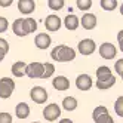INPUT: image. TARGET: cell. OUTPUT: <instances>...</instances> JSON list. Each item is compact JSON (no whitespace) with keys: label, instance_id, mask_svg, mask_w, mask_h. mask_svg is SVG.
<instances>
[{"label":"cell","instance_id":"obj_18","mask_svg":"<svg viewBox=\"0 0 123 123\" xmlns=\"http://www.w3.org/2000/svg\"><path fill=\"white\" fill-rule=\"evenodd\" d=\"M25 68H27V64L24 61H16L12 65V74L15 77H22V76H25Z\"/></svg>","mask_w":123,"mask_h":123},{"label":"cell","instance_id":"obj_4","mask_svg":"<svg viewBox=\"0 0 123 123\" xmlns=\"http://www.w3.org/2000/svg\"><path fill=\"white\" fill-rule=\"evenodd\" d=\"M48 92L45 87H42V86H34L31 87V91H30V98L36 102V104H43V102H46L48 101Z\"/></svg>","mask_w":123,"mask_h":123},{"label":"cell","instance_id":"obj_35","mask_svg":"<svg viewBox=\"0 0 123 123\" xmlns=\"http://www.w3.org/2000/svg\"><path fill=\"white\" fill-rule=\"evenodd\" d=\"M59 123H73V120L71 119H61Z\"/></svg>","mask_w":123,"mask_h":123},{"label":"cell","instance_id":"obj_14","mask_svg":"<svg viewBox=\"0 0 123 123\" xmlns=\"http://www.w3.org/2000/svg\"><path fill=\"white\" fill-rule=\"evenodd\" d=\"M36 9V2L34 0H18V11L24 15H30Z\"/></svg>","mask_w":123,"mask_h":123},{"label":"cell","instance_id":"obj_29","mask_svg":"<svg viewBox=\"0 0 123 123\" xmlns=\"http://www.w3.org/2000/svg\"><path fill=\"white\" fill-rule=\"evenodd\" d=\"M9 27V21H7L5 16H0V33H5Z\"/></svg>","mask_w":123,"mask_h":123},{"label":"cell","instance_id":"obj_12","mask_svg":"<svg viewBox=\"0 0 123 123\" xmlns=\"http://www.w3.org/2000/svg\"><path fill=\"white\" fill-rule=\"evenodd\" d=\"M79 24H82L85 30H93L96 27V15L87 12L82 16V19H79Z\"/></svg>","mask_w":123,"mask_h":123},{"label":"cell","instance_id":"obj_17","mask_svg":"<svg viewBox=\"0 0 123 123\" xmlns=\"http://www.w3.org/2000/svg\"><path fill=\"white\" fill-rule=\"evenodd\" d=\"M15 113H16V117L18 119H27L30 116V107L27 102H19L18 105L15 107Z\"/></svg>","mask_w":123,"mask_h":123},{"label":"cell","instance_id":"obj_8","mask_svg":"<svg viewBox=\"0 0 123 123\" xmlns=\"http://www.w3.org/2000/svg\"><path fill=\"white\" fill-rule=\"evenodd\" d=\"M116 54H117V49L110 42H105V43H102V45L99 46V55L104 59H113L114 56H116Z\"/></svg>","mask_w":123,"mask_h":123},{"label":"cell","instance_id":"obj_33","mask_svg":"<svg viewBox=\"0 0 123 123\" xmlns=\"http://www.w3.org/2000/svg\"><path fill=\"white\" fill-rule=\"evenodd\" d=\"M12 5V0H0V6L2 7H7Z\"/></svg>","mask_w":123,"mask_h":123},{"label":"cell","instance_id":"obj_25","mask_svg":"<svg viewBox=\"0 0 123 123\" xmlns=\"http://www.w3.org/2000/svg\"><path fill=\"white\" fill-rule=\"evenodd\" d=\"M95 123H114V120H113V117L110 116V113H105V114H101L99 117H96L95 120H93Z\"/></svg>","mask_w":123,"mask_h":123},{"label":"cell","instance_id":"obj_26","mask_svg":"<svg viewBox=\"0 0 123 123\" xmlns=\"http://www.w3.org/2000/svg\"><path fill=\"white\" fill-rule=\"evenodd\" d=\"M105 113H108L107 107H104V105H98V107H95V108H93V113H92V119L95 120L96 117H99L101 114H105Z\"/></svg>","mask_w":123,"mask_h":123},{"label":"cell","instance_id":"obj_7","mask_svg":"<svg viewBox=\"0 0 123 123\" xmlns=\"http://www.w3.org/2000/svg\"><path fill=\"white\" fill-rule=\"evenodd\" d=\"M116 85V77L113 74H107V76H102V77H96V83L95 86L101 91H107L110 89L111 86Z\"/></svg>","mask_w":123,"mask_h":123},{"label":"cell","instance_id":"obj_6","mask_svg":"<svg viewBox=\"0 0 123 123\" xmlns=\"http://www.w3.org/2000/svg\"><path fill=\"white\" fill-rule=\"evenodd\" d=\"M77 49H79V52H80L82 55H91L96 49V43L92 39H83V40L79 42Z\"/></svg>","mask_w":123,"mask_h":123},{"label":"cell","instance_id":"obj_10","mask_svg":"<svg viewBox=\"0 0 123 123\" xmlns=\"http://www.w3.org/2000/svg\"><path fill=\"white\" fill-rule=\"evenodd\" d=\"M61 18L58 15H48L46 16V19H45V27H46V30H49V31H58L59 28H61Z\"/></svg>","mask_w":123,"mask_h":123},{"label":"cell","instance_id":"obj_19","mask_svg":"<svg viewBox=\"0 0 123 123\" xmlns=\"http://www.w3.org/2000/svg\"><path fill=\"white\" fill-rule=\"evenodd\" d=\"M77 99L74 98V96H65V98L62 99V107H64V110H67V111H74L76 108H77Z\"/></svg>","mask_w":123,"mask_h":123},{"label":"cell","instance_id":"obj_21","mask_svg":"<svg viewBox=\"0 0 123 123\" xmlns=\"http://www.w3.org/2000/svg\"><path fill=\"white\" fill-rule=\"evenodd\" d=\"M24 22H25V27H27L28 34H31V33H34L37 30V22H36L34 18H24Z\"/></svg>","mask_w":123,"mask_h":123},{"label":"cell","instance_id":"obj_23","mask_svg":"<svg viewBox=\"0 0 123 123\" xmlns=\"http://www.w3.org/2000/svg\"><path fill=\"white\" fill-rule=\"evenodd\" d=\"M64 0H48V6L50 7L52 11H59L64 7Z\"/></svg>","mask_w":123,"mask_h":123},{"label":"cell","instance_id":"obj_13","mask_svg":"<svg viewBox=\"0 0 123 123\" xmlns=\"http://www.w3.org/2000/svg\"><path fill=\"white\" fill-rule=\"evenodd\" d=\"M50 43H52V39L46 33H39L37 36L34 37V45L39 49H48L50 46Z\"/></svg>","mask_w":123,"mask_h":123},{"label":"cell","instance_id":"obj_16","mask_svg":"<svg viewBox=\"0 0 123 123\" xmlns=\"http://www.w3.org/2000/svg\"><path fill=\"white\" fill-rule=\"evenodd\" d=\"M64 25H65V28L70 30V31L77 30V27L80 25L79 24V16H76L74 13H68L64 18Z\"/></svg>","mask_w":123,"mask_h":123},{"label":"cell","instance_id":"obj_3","mask_svg":"<svg viewBox=\"0 0 123 123\" xmlns=\"http://www.w3.org/2000/svg\"><path fill=\"white\" fill-rule=\"evenodd\" d=\"M59 116H61V107L55 102L48 104L45 107V110H43V117L48 122H55Z\"/></svg>","mask_w":123,"mask_h":123},{"label":"cell","instance_id":"obj_2","mask_svg":"<svg viewBox=\"0 0 123 123\" xmlns=\"http://www.w3.org/2000/svg\"><path fill=\"white\" fill-rule=\"evenodd\" d=\"M15 89V82L12 77H2L0 79V98L7 99L11 98Z\"/></svg>","mask_w":123,"mask_h":123},{"label":"cell","instance_id":"obj_9","mask_svg":"<svg viewBox=\"0 0 123 123\" xmlns=\"http://www.w3.org/2000/svg\"><path fill=\"white\" fill-rule=\"evenodd\" d=\"M92 85H93V82H92V77L89 74H79L76 79V86L80 91H89L92 87Z\"/></svg>","mask_w":123,"mask_h":123},{"label":"cell","instance_id":"obj_34","mask_svg":"<svg viewBox=\"0 0 123 123\" xmlns=\"http://www.w3.org/2000/svg\"><path fill=\"white\" fill-rule=\"evenodd\" d=\"M6 54H7V52H5V50H2V49H0V62H2V61L5 59V56H6Z\"/></svg>","mask_w":123,"mask_h":123},{"label":"cell","instance_id":"obj_31","mask_svg":"<svg viewBox=\"0 0 123 123\" xmlns=\"http://www.w3.org/2000/svg\"><path fill=\"white\" fill-rule=\"evenodd\" d=\"M114 68H116L117 74L122 77V76H123V59H122V58H120V59H117V62L114 64Z\"/></svg>","mask_w":123,"mask_h":123},{"label":"cell","instance_id":"obj_1","mask_svg":"<svg viewBox=\"0 0 123 123\" xmlns=\"http://www.w3.org/2000/svg\"><path fill=\"white\" fill-rule=\"evenodd\" d=\"M50 56L54 61H58V62H70L76 58V50L65 45H58L52 49Z\"/></svg>","mask_w":123,"mask_h":123},{"label":"cell","instance_id":"obj_20","mask_svg":"<svg viewBox=\"0 0 123 123\" xmlns=\"http://www.w3.org/2000/svg\"><path fill=\"white\" fill-rule=\"evenodd\" d=\"M54 73H55V65H54V64H50V62H45V64H43V74H42V79H49Z\"/></svg>","mask_w":123,"mask_h":123},{"label":"cell","instance_id":"obj_22","mask_svg":"<svg viewBox=\"0 0 123 123\" xmlns=\"http://www.w3.org/2000/svg\"><path fill=\"white\" fill-rule=\"evenodd\" d=\"M101 7L104 11H114L117 7V2L116 0H101Z\"/></svg>","mask_w":123,"mask_h":123},{"label":"cell","instance_id":"obj_15","mask_svg":"<svg viewBox=\"0 0 123 123\" xmlns=\"http://www.w3.org/2000/svg\"><path fill=\"white\" fill-rule=\"evenodd\" d=\"M52 86H54L56 91H67L70 87V80L65 76H58L52 80Z\"/></svg>","mask_w":123,"mask_h":123},{"label":"cell","instance_id":"obj_24","mask_svg":"<svg viewBox=\"0 0 123 123\" xmlns=\"http://www.w3.org/2000/svg\"><path fill=\"white\" fill-rule=\"evenodd\" d=\"M114 111L117 113V116H119V117L123 116V96H119L117 101L114 102Z\"/></svg>","mask_w":123,"mask_h":123},{"label":"cell","instance_id":"obj_36","mask_svg":"<svg viewBox=\"0 0 123 123\" xmlns=\"http://www.w3.org/2000/svg\"><path fill=\"white\" fill-rule=\"evenodd\" d=\"M122 37H123V31L119 33V45H120V48H122Z\"/></svg>","mask_w":123,"mask_h":123},{"label":"cell","instance_id":"obj_27","mask_svg":"<svg viewBox=\"0 0 123 123\" xmlns=\"http://www.w3.org/2000/svg\"><path fill=\"white\" fill-rule=\"evenodd\" d=\"M76 5H77V7L80 11H87L92 6V0H77Z\"/></svg>","mask_w":123,"mask_h":123},{"label":"cell","instance_id":"obj_32","mask_svg":"<svg viewBox=\"0 0 123 123\" xmlns=\"http://www.w3.org/2000/svg\"><path fill=\"white\" fill-rule=\"evenodd\" d=\"M0 49H2V50H5V52H7V50H9V43H7L5 39H0Z\"/></svg>","mask_w":123,"mask_h":123},{"label":"cell","instance_id":"obj_37","mask_svg":"<svg viewBox=\"0 0 123 123\" xmlns=\"http://www.w3.org/2000/svg\"><path fill=\"white\" fill-rule=\"evenodd\" d=\"M33 123H39V122H33Z\"/></svg>","mask_w":123,"mask_h":123},{"label":"cell","instance_id":"obj_30","mask_svg":"<svg viewBox=\"0 0 123 123\" xmlns=\"http://www.w3.org/2000/svg\"><path fill=\"white\" fill-rule=\"evenodd\" d=\"M0 123H12V116L9 113H0Z\"/></svg>","mask_w":123,"mask_h":123},{"label":"cell","instance_id":"obj_11","mask_svg":"<svg viewBox=\"0 0 123 123\" xmlns=\"http://www.w3.org/2000/svg\"><path fill=\"white\" fill-rule=\"evenodd\" d=\"M12 31L15 36H18V37H25V36H28V31H27V27H25V22L22 18H18V19H15L12 22Z\"/></svg>","mask_w":123,"mask_h":123},{"label":"cell","instance_id":"obj_28","mask_svg":"<svg viewBox=\"0 0 123 123\" xmlns=\"http://www.w3.org/2000/svg\"><path fill=\"white\" fill-rule=\"evenodd\" d=\"M107 74H111L110 67L102 65V67H98V68H96V77H102V76H107Z\"/></svg>","mask_w":123,"mask_h":123},{"label":"cell","instance_id":"obj_5","mask_svg":"<svg viewBox=\"0 0 123 123\" xmlns=\"http://www.w3.org/2000/svg\"><path fill=\"white\" fill-rule=\"evenodd\" d=\"M43 74V64L34 61L31 64H27V68H25V76H28L30 79H42Z\"/></svg>","mask_w":123,"mask_h":123}]
</instances>
